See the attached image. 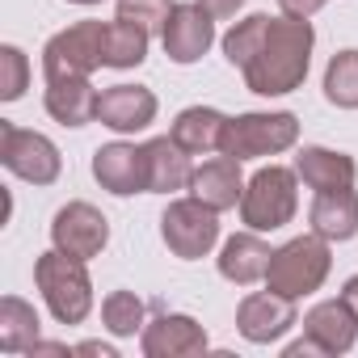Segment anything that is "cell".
<instances>
[{"label":"cell","instance_id":"obj_1","mask_svg":"<svg viewBox=\"0 0 358 358\" xmlns=\"http://www.w3.org/2000/svg\"><path fill=\"white\" fill-rule=\"evenodd\" d=\"M312 47H316L312 22L287 17V13H282V17H270L257 55H253L249 68L241 72V76H245V89L257 93V97H287V93H295V89L308 80Z\"/></svg>","mask_w":358,"mask_h":358},{"label":"cell","instance_id":"obj_2","mask_svg":"<svg viewBox=\"0 0 358 358\" xmlns=\"http://www.w3.org/2000/svg\"><path fill=\"white\" fill-rule=\"evenodd\" d=\"M34 287L43 291V303L59 324H85L89 320V312H93V278H89L80 257L47 249L34 262Z\"/></svg>","mask_w":358,"mask_h":358},{"label":"cell","instance_id":"obj_3","mask_svg":"<svg viewBox=\"0 0 358 358\" xmlns=\"http://www.w3.org/2000/svg\"><path fill=\"white\" fill-rule=\"evenodd\" d=\"M299 211V173L287 164L257 169L241 194V224L253 232H278Z\"/></svg>","mask_w":358,"mask_h":358},{"label":"cell","instance_id":"obj_4","mask_svg":"<svg viewBox=\"0 0 358 358\" xmlns=\"http://www.w3.org/2000/svg\"><path fill=\"white\" fill-rule=\"evenodd\" d=\"M333 241L308 232V236H295L287 241L282 249H274L270 257V270H266V287L287 295V299H303L312 291L324 287L329 270H333V253H329Z\"/></svg>","mask_w":358,"mask_h":358},{"label":"cell","instance_id":"obj_5","mask_svg":"<svg viewBox=\"0 0 358 358\" xmlns=\"http://www.w3.org/2000/svg\"><path fill=\"white\" fill-rule=\"evenodd\" d=\"M295 139H299V118L291 110H249V114L228 118L220 152L245 164V160L278 156V152L295 148Z\"/></svg>","mask_w":358,"mask_h":358},{"label":"cell","instance_id":"obj_6","mask_svg":"<svg viewBox=\"0 0 358 358\" xmlns=\"http://www.w3.org/2000/svg\"><path fill=\"white\" fill-rule=\"evenodd\" d=\"M160 236L173 257L203 262L220 245V211H211L203 199H173L160 215Z\"/></svg>","mask_w":358,"mask_h":358},{"label":"cell","instance_id":"obj_7","mask_svg":"<svg viewBox=\"0 0 358 358\" xmlns=\"http://www.w3.org/2000/svg\"><path fill=\"white\" fill-rule=\"evenodd\" d=\"M0 164H5L13 177L30 186H55L59 173H64V156L59 148L38 135V131H26L9 118H0Z\"/></svg>","mask_w":358,"mask_h":358},{"label":"cell","instance_id":"obj_8","mask_svg":"<svg viewBox=\"0 0 358 358\" xmlns=\"http://www.w3.org/2000/svg\"><path fill=\"white\" fill-rule=\"evenodd\" d=\"M101 43H106V26L101 22H76V26L59 30L43 47V76L47 80L93 76L97 68H106L101 64Z\"/></svg>","mask_w":358,"mask_h":358},{"label":"cell","instance_id":"obj_9","mask_svg":"<svg viewBox=\"0 0 358 358\" xmlns=\"http://www.w3.org/2000/svg\"><path fill=\"white\" fill-rule=\"evenodd\" d=\"M51 245L68 257H80V262H93L101 257V249L110 245V220L93 207V203H68L55 211L51 220Z\"/></svg>","mask_w":358,"mask_h":358},{"label":"cell","instance_id":"obj_10","mask_svg":"<svg viewBox=\"0 0 358 358\" xmlns=\"http://www.w3.org/2000/svg\"><path fill=\"white\" fill-rule=\"evenodd\" d=\"M295 324H299L295 299H287V295H278V291H270V287L245 295L241 308H236V329H241V337L253 341V345H274V341H282Z\"/></svg>","mask_w":358,"mask_h":358},{"label":"cell","instance_id":"obj_11","mask_svg":"<svg viewBox=\"0 0 358 358\" xmlns=\"http://www.w3.org/2000/svg\"><path fill=\"white\" fill-rule=\"evenodd\" d=\"M160 43H164V55L173 64H182V68L199 64L211 51V43H215V17L199 5V0H190V5H173Z\"/></svg>","mask_w":358,"mask_h":358},{"label":"cell","instance_id":"obj_12","mask_svg":"<svg viewBox=\"0 0 358 358\" xmlns=\"http://www.w3.org/2000/svg\"><path fill=\"white\" fill-rule=\"evenodd\" d=\"M93 177L97 186L110 190L114 199H131V194H148V156H143V143H101L93 152Z\"/></svg>","mask_w":358,"mask_h":358},{"label":"cell","instance_id":"obj_13","mask_svg":"<svg viewBox=\"0 0 358 358\" xmlns=\"http://www.w3.org/2000/svg\"><path fill=\"white\" fill-rule=\"evenodd\" d=\"M139 350H143V358H190V354L207 350V329L186 312H164L143 324Z\"/></svg>","mask_w":358,"mask_h":358},{"label":"cell","instance_id":"obj_14","mask_svg":"<svg viewBox=\"0 0 358 358\" xmlns=\"http://www.w3.org/2000/svg\"><path fill=\"white\" fill-rule=\"evenodd\" d=\"M156 93L143 89V85H110L101 89V101H97V122L118 131V135H135V131H148L156 122Z\"/></svg>","mask_w":358,"mask_h":358},{"label":"cell","instance_id":"obj_15","mask_svg":"<svg viewBox=\"0 0 358 358\" xmlns=\"http://www.w3.org/2000/svg\"><path fill=\"white\" fill-rule=\"evenodd\" d=\"M303 333L312 341H320L324 358H337V354H350L354 341H358V312L337 295V299H324L316 303L308 316H303Z\"/></svg>","mask_w":358,"mask_h":358},{"label":"cell","instance_id":"obj_16","mask_svg":"<svg viewBox=\"0 0 358 358\" xmlns=\"http://www.w3.org/2000/svg\"><path fill=\"white\" fill-rule=\"evenodd\" d=\"M190 194L194 199H203L211 211H232V207H241V194H245V173H241V160H232V156H211V160H203L199 169H194V177H190Z\"/></svg>","mask_w":358,"mask_h":358},{"label":"cell","instance_id":"obj_17","mask_svg":"<svg viewBox=\"0 0 358 358\" xmlns=\"http://www.w3.org/2000/svg\"><path fill=\"white\" fill-rule=\"evenodd\" d=\"M97 101L101 93L93 89L89 76H64V80H47L43 106L59 127H89L97 122Z\"/></svg>","mask_w":358,"mask_h":358},{"label":"cell","instance_id":"obj_18","mask_svg":"<svg viewBox=\"0 0 358 358\" xmlns=\"http://www.w3.org/2000/svg\"><path fill=\"white\" fill-rule=\"evenodd\" d=\"M143 156H148V194H177V190H190L194 164H190V152H186V148L173 143V135L148 139V143H143Z\"/></svg>","mask_w":358,"mask_h":358},{"label":"cell","instance_id":"obj_19","mask_svg":"<svg viewBox=\"0 0 358 358\" xmlns=\"http://www.w3.org/2000/svg\"><path fill=\"white\" fill-rule=\"evenodd\" d=\"M295 173H299V182H303L308 190L320 194V190H345V186H354L358 164H354V156H345V152H333V148L312 143V148H299Z\"/></svg>","mask_w":358,"mask_h":358},{"label":"cell","instance_id":"obj_20","mask_svg":"<svg viewBox=\"0 0 358 358\" xmlns=\"http://www.w3.org/2000/svg\"><path fill=\"white\" fill-rule=\"evenodd\" d=\"M270 257H274V249L249 228V232H236L232 241H224V249H220V274L228 282H236V287H253V282H266Z\"/></svg>","mask_w":358,"mask_h":358},{"label":"cell","instance_id":"obj_21","mask_svg":"<svg viewBox=\"0 0 358 358\" xmlns=\"http://www.w3.org/2000/svg\"><path fill=\"white\" fill-rule=\"evenodd\" d=\"M308 224L324 241H354L358 236V194H354V186L320 190L308 207Z\"/></svg>","mask_w":358,"mask_h":358},{"label":"cell","instance_id":"obj_22","mask_svg":"<svg viewBox=\"0 0 358 358\" xmlns=\"http://www.w3.org/2000/svg\"><path fill=\"white\" fill-rule=\"evenodd\" d=\"M224 127H228V114L211 110V106H190L173 118L169 135L177 148H186L190 156H207V152H220L224 143Z\"/></svg>","mask_w":358,"mask_h":358},{"label":"cell","instance_id":"obj_23","mask_svg":"<svg viewBox=\"0 0 358 358\" xmlns=\"http://www.w3.org/2000/svg\"><path fill=\"white\" fill-rule=\"evenodd\" d=\"M38 312L34 303H26L22 295H5L0 299V350L5 354H30L38 345Z\"/></svg>","mask_w":358,"mask_h":358},{"label":"cell","instance_id":"obj_24","mask_svg":"<svg viewBox=\"0 0 358 358\" xmlns=\"http://www.w3.org/2000/svg\"><path fill=\"white\" fill-rule=\"evenodd\" d=\"M148 43H152V34H148V30H139L135 22H122V17H114V22H106L101 64H106V68H118V72H127V68H139V64L148 59Z\"/></svg>","mask_w":358,"mask_h":358},{"label":"cell","instance_id":"obj_25","mask_svg":"<svg viewBox=\"0 0 358 358\" xmlns=\"http://www.w3.org/2000/svg\"><path fill=\"white\" fill-rule=\"evenodd\" d=\"M324 97L337 110H358V47L337 51L324 68Z\"/></svg>","mask_w":358,"mask_h":358},{"label":"cell","instance_id":"obj_26","mask_svg":"<svg viewBox=\"0 0 358 358\" xmlns=\"http://www.w3.org/2000/svg\"><path fill=\"white\" fill-rule=\"evenodd\" d=\"M266 26H270V13H249L245 22H236L228 34H224V59L232 64V68H249V59L257 55V47H262V38H266Z\"/></svg>","mask_w":358,"mask_h":358},{"label":"cell","instance_id":"obj_27","mask_svg":"<svg viewBox=\"0 0 358 358\" xmlns=\"http://www.w3.org/2000/svg\"><path fill=\"white\" fill-rule=\"evenodd\" d=\"M101 324L114 333V337H135L143 333V299L135 291H110L101 299Z\"/></svg>","mask_w":358,"mask_h":358},{"label":"cell","instance_id":"obj_28","mask_svg":"<svg viewBox=\"0 0 358 358\" xmlns=\"http://www.w3.org/2000/svg\"><path fill=\"white\" fill-rule=\"evenodd\" d=\"M30 89V59L22 47L5 43L0 47V101H17Z\"/></svg>","mask_w":358,"mask_h":358},{"label":"cell","instance_id":"obj_29","mask_svg":"<svg viewBox=\"0 0 358 358\" xmlns=\"http://www.w3.org/2000/svg\"><path fill=\"white\" fill-rule=\"evenodd\" d=\"M173 13V0H118V13L122 22H135L148 34H164V22Z\"/></svg>","mask_w":358,"mask_h":358},{"label":"cell","instance_id":"obj_30","mask_svg":"<svg viewBox=\"0 0 358 358\" xmlns=\"http://www.w3.org/2000/svg\"><path fill=\"white\" fill-rule=\"evenodd\" d=\"M324 5H329V0H278V9H282L287 17H303V22H312Z\"/></svg>","mask_w":358,"mask_h":358},{"label":"cell","instance_id":"obj_31","mask_svg":"<svg viewBox=\"0 0 358 358\" xmlns=\"http://www.w3.org/2000/svg\"><path fill=\"white\" fill-rule=\"evenodd\" d=\"M282 354H287V358H299V354H303V358H324V350H320V341H312L308 333H303L299 341H291V345H282Z\"/></svg>","mask_w":358,"mask_h":358},{"label":"cell","instance_id":"obj_32","mask_svg":"<svg viewBox=\"0 0 358 358\" xmlns=\"http://www.w3.org/2000/svg\"><path fill=\"white\" fill-rule=\"evenodd\" d=\"M199 5H203V9L220 22V17H236V9L245 5V0H199Z\"/></svg>","mask_w":358,"mask_h":358},{"label":"cell","instance_id":"obj_33","mask_svg":"<svg viewBox=\"0 0 358 358\" xmlns=\"http://www.w3.org/2000/svg\"><path fill=\"white\" fill-rule=\"evenodd\" d=\"M76 350H80V354H101V358H118L114 345H101V341H80Z\"/></svg>","mask_w":358,"mask_h":358},{"label":"cell","instance_id":"obj_34","mask_svg":"<svg viewBox=\"0 0 358 358\" xmlns=\"http://www.w3.org/2000/svg\"><path fill=\"white\" fill-rule=\"evenodd\" d=\"M341 299H345V303L358 312V274H354V278H345V287H341Z\"/></svg>","mask_w":358,"mask_h":358},{"label":"cell","instance_id":"obj_35","mask_svg":"<svg viewBox=\"0 0 358 358\" xmlns=\"http://www.w3.org/2000/svg\"><path fill=\"white\" fill-rule=\"evenodd\" d=\"M68 5H80V9H89V5H101V0H68Z\"/></svg>","mask_w":358,"mask_h":358}]
</instances>
